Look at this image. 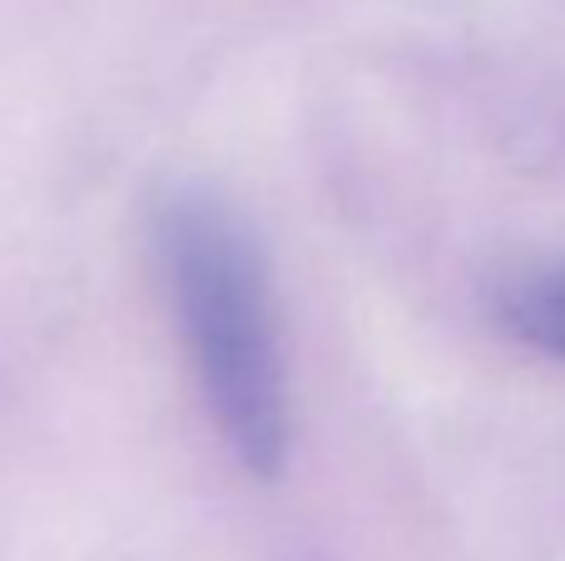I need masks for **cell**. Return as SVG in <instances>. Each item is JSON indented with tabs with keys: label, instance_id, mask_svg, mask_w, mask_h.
Returning a JSON list of instances; mask_svg holds the SVG:
<instances>
[{
	"label": "cell",
	"instance_id": "cell-1",
	"mask_svg": "<svg viewBox=\"0 0 565 561\" xmlns=\"http://www.w3.org/2000/svg\"><path fill=\"white\" fill-rule=\"evenodd\" d=\"M154 248L218 443L268 483L288 463V378L254 234L218 199L184 194L159 214Z\"/></svg>",
	"mask_w": 565,
	"mask_h": 561
},
{
	"label": "cell",
	"instance_id": "cell-2",
	"mask_svg": "<svg viewBox=\"0 0 565 561\" xmlns=\"http://www.w3.org/2000/svg\"><path fill=\"white\" fill-rule=\"evenodd\" d=\"M501 324L536 353L565 358V268H551V274H536L511 288L501 304Z\"/></svg>",
	"mask_w": 565,
	"mask_h": 561
}]
</instances>
